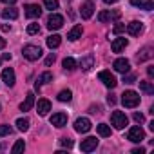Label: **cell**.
<instances>
[{
	"label": "cell",
	"mask_w": 154,
	"mask_h": 154,
	"mask_svg": "<svg viewBox=\"0 0 154 154\" xmlns=\"http://www.w3.org/2000/svg\"><path fill=\"white\" fill-rule=\"evenodd\" d=\"M122 103H123L125 107H129V109H134V107L140 103V94L134 93V91H125V93L122 94Z\"/></svg>",
	"instance_id": "obj_1"
},
{
	"label": "cell",
	"mask_w": 154,
	"mask_h": 154,
	"mask_svg": "<svg viewBox=\"0 0 154 154\" xmlns=\"http://www.w3.org/2000/svg\"><path fill=\"white\" fill-rule=\"evenodd\" d=\"M111 123L114 125V129H125L129 123V118L122 112V111H114L111 114Z\"/></svg>",
	"instance_id": "obj_2"
},
{
	"label": "cell",
	"mask_w": 154,
	"mask_h": 154,
	"mask_svg": "<svg viewBox=\"0 0 154 154\" xmlns=\"http://www.w3.org/2000/svg\"><path fill=\"white\" fill-rule=\"evenodd\" d=\"M22 54H24L27 60L35 62V60H38V58L42 56V49H40L38 45H26V47L22 49Z\"/></svg>",
	"instance_id": "obj_3"
},
{
	"label": "cell",
	"mask_w": 154,
	"mask_h": 154,
	"mask_svg": "<svg viewBox=\"0 0 154 154\" xmlns=\"http://www.w3.org/2000/svg\"><path fill=\"white\" fill-rule=\"evenodd\" d=\"M98 78H100V82L105 85V87H109V89H112V87H116V78H114V74L111 72V71H100V74H98Z\"/></svg>",
	"instance_id": "obj_4"
},
{
	"label": "cell",
	"mask_w": 154,
	"mask_h": 154,
	"mask_svg": "<svg viewBox=\"0 0 154 154\" xmlns=\"http://www.w3.org/2000/svg\"><path fill=\"white\" fill-rule=\"evenodd\" d=\"M127 140L132 141V143H140V141H143V140H145V132H143V129H141V127H131L129 132H127Z\"/></svg>",
	"instance_id": "obj_5"
},
{
	"label": "cell",
	"mask_w": 154,
	"mask_h": 154,
	"mask_svg": "<svg viewBox=\"0 0 154 154\" xmlns=\"http://www.w3.org/2000/svg\"><path fill=\"white\" fill-rule=\"evenodd\" d=\"M91 120L89 118H78L74 122V131L76 132H80V134H84V132H89L91 131Z\"/></svg>",
	"instance_id": "obj_6"
},
{
	"label": "cell",
	"mask_w": 154,
	"mask_h": 154,
	"mask_svg": "<svg viewBox=\"0 0 154 154\" xmlns=\"http://www.w3.org/2000/svg\"><path fill=\"white\" fill-rule=\"evenodd\" d=\"M63 26V17L58 15V13H53L49 18H47V27L53 31V29H60Z\"/></svg>",
	"instance_id": "obj_7"
},
{
	"label": "cell",
	"mask_w": 154,
	"mask_h": 154,
	"mask_svg": "<svg viewBox=\"0 0 154 154\" xmlns=\"http://www.w3.org/2000/svg\"><path fill=\"white\" fill-rule=\"evenodd\" d=\"M112 67H114V71H118V72L125 74V72H129V71H131V62H129L127 58H118V60H114Z\"/></svg>",
	"instance_id": "obj_8"
},
{
	"label": "cell",
	"mask_w": 154,
	"mask_h": 154,
	"mask_svg": "<svg viewBox=\"0 0 154 154\" xmlns=\"http://www.w3.org/2000/svg\"><path fill=\"white\" fill-rule=\"evenodd\" d=\"M2 82H4L8 87H13V85H15L17 78H15V71H13L11 67H6V69L2 71Z\"/></svg>",
	"instance_id": "obj_9"
},
{
	"label": "cell",
	"mask_w": 154,
	"mask_h": 154,
	"mask_svg": "<svg viewBox=\"0 0 154 154\" xmlns=\"http://www.w3.org/2000/svg\"><path fill=\"white\" fill-rule=\"evenodd\" d=\"M96 147H98V140H96L94 136H89V138L82 140V143H80V149H82L84 152H91V150H94Z\"/></svg>",
	"instance_id": "obj_10"
},
{
	"label": "cell",
	"mask_w": 154,
	"mask_h": 154,
	"mask_svg": "<svg viewBox=\"0 0 154 154\" xmlns=\"http://www.w3.org/2000/svg\"><path fill=\"white\" fill-rule=\"evenodd\" d=\"M51 125H54V127H58V129L65 127V125H67V114H65V112H56V114H53V116H51Z\"/></svg>",
	"instance_id": "obj_11"
},
{
	"label": "cell",
	"mask_w": 154,
	"mask_h": 154,
	"mask_svg": "<svg viewBox=\"0 0 154 154\" xmlns=\"http://www.w3.org/2000/svg\"><path fill=\"white\" fill-rule=\"evenodd\" d=\"M24 9H26V17L27 18H38L42 15V9H40L38 4H27Z\"/></svg>",
	"instance_id": "obj_12"
},
{
	"label": "cell",
	"mask_w": 154,
	"mask_h": 154,
	"mask_svg": "<svg viewBox=\"0 0 154 154\" xmlns=\"http://www.w3.org/2000/svg\"><path fill=\"white\" fill-rule=\"evenodd\" d=\"M49 82H53V74H51L49 71H45V72H42V74L38 76V80L35 82V89H36V91H40L42 84H49Z\"/></svg>",
	"instance_id": "obj_13"
},
{
	"label": "cell",
	"mask_w": 154,
	"mask_h": 154,
	"mask_svg": "<svg viewBox=\"0 0 154 154\" xmlns=\"http://www.w3.org/2000/svg\"><path fill=\"white\" fill-rule=\"evenodd\" d=\"M127 38H114L112 40V44H111V49H112V53H122L125 47H127Z\"/></svg>",
	"instance_id": "obj_14"
},
{
	"label": "cell",
	"mask_w": 154,
	"mask_h": 154,
	"mask_svg": "<svg viewBox=\"0 0 154 154\" xmlns=\"http://www.w3.org/2000/svg\"><path fill=\"white\" fill-rule=\"evenodd\" d=\"M152 56H154V49H152L150 45H147V47L140 49V53H138L136 60H138V62H145V60H149V58H152Z\"/></svg>",
	"instance_id": "obj_15"
},
{
	"label": "cell",
	"mask_w": 154,
	"mask_h": 154,
	"mask_svg": "<svg viewBox=\"0 0 154 154\" xmlns=\"http://www.w3.org/2000/svg\"><path fill=\"white\" fill-rule=\"evenodd\" d=\"M33 105H35V93H27L26 94V100L20 103V111H31L33 109Z\"/></svg>",
	"instance_id": "obj_16"
},
{
	"label": "cell",
	"mask_w": 154,
	"mask_h": 154,
	"mask_svg": "<svg viewBox=\"0 0 154 154\" xmlns=\"http://www.w3.org/2000/svg\"><path fill=\"white\" fill-rule=\"evenodd\" d=\"M131 4L134 8H140V9H145V11H150L154 8V2L152 0H131Z\"/></svg>",
	"instance_id": "obj_17"
},
{
	"label": "cell",
	"mask_w": 154,
	"mask_h": 154,
	"mask_svg": "<svg viewBox=\"0 0 154 154\" xmlns=\"http://www.w3.org/2000/svg\"><path fill=\"white\" fill-rule=\"evenodd\" d=\"M141 29H143V26H141V22H138V20L127 24V33L132 35V36H138V35L141 33Z\"/></svg>",
	"instance_id": "obj_18"
},
{
	"label": "cell",
	"mask_w": 154,
	"mask_h": 154,
	"mask_svg": "<svg viewBox=\"0 0 154 154\" xmlns=\"http://www.w3.org/2000/svg\"><path fill=\"white\" fill-rule=\"evenodd\" d=\"M82 33H84V29H82V26H74L69 33H67V38L71 40V42H76L78 38H82Z\"/></svg>",
	"instance_id": "obj_19"
},
{
	"label": "cell",
	"mask_w": 154,
	"mask_h": 154,
	"mask_svg": "<svg viewBox=\"0 0 154 154\" xmlns=\"http://www.w3.org/2000/svg\"><path fill=\"white\" fill-rule=\"evenodd\" d=\"M49 111H51V102L45 100V98L38 100V114H40V116H45Z\"/></svg>",
	"instance_id": "obj_20"
},
{
	"label": "cell",
	"mask_w": 154,
	"mask_h": 154,
	"mask_svg": "<svg viewBox=\"0 0 154 154\" xmlns=\"http://www.w3.org/2000/svg\"><path fill=\"white\" fill-rule=\"evenodd\" d=\"M93 11H94V6L91 4V2H85L84 6H82V9H80V15H82V18H91L93 17Z\"/></svg>",
	"instance_id": "obj_21"
},
{
	"label": "cell",
	"mask_w": 154,
	"mask_h": 154,
	"mask_svg": "<svg viewBox=\"0 0 154 154\" xmlns=\"http://www.w3.org/2000/svg\"><path fill=\"white\" fill-rule=\"evenodd\" d=\"M93 65H94V56H93V54H87V56H84V58L80 60V67H82V71H89Z\"/></svg>",
	"instance_id": "obj_22"
},
{
	"label": "cell",
	"mask_w": 154,
	"mask_h": 154,
	"mask_svg": "<svg viewBox=\"0 0 154 154\" xmlns=\"http://www.w3.org/2000/svg\"><path fill=\"white\" fill-rule=\"evenodd\" d=\"M2 18H6V20H15V18H18V9H17V8H6V9L2 11Z\"/></svg>",
	"instance_id": "obj_23"
},
{
	"label": "cell",
	"mask_w": 154,
	"mask_h": 154,
	"mask_svg": "<svg viewBox=\"0 0 154 154\" xmlns=\"http://www.w3.org/2000/svg\"><path fill=\"white\" fill-rule=\"evenodd\" d=\"M118 17H120L118 11H114V13H111V11H102V13L98 15V20H100V22H107V20H116Z\"/></svg>",
	"instance_id": "obj_24"
},
{
	"label": "cell",
	"mask_w": 154,
	"mask_h": 154,
	"mask_svg": "<svg viewBox=\"0 0 154 154\" xmlns=\"http://www.w3.org/2000/svg\"><path fill=\"white\" fill-rule=\"evenodd\" d=\"M60 42H62V36H60V35H51V36H47V47H51V49H56V47L60 45Z\"/></svg>",
	"instance_id": "obj_25"
},
{
	"label": "cell",
	"mask_w": 154,
	"mask_h": 154,
	"mask_svg": "<svg viewBox=\"0 0 154 154\" xmlns=\"http://www.w3.org/2000/svg\"><path fill=\"white\" fill-rule=\"evenodd\" d=\"M63 69H65V71H74V69H76V62H74V58H71V56L63 58Z\"/></svg>",
	"instance_id": "obj_26"
},
{
	"label": "cell",
	"mask_w": 154,
	"mask_h": 154,
	"mask_svg": "<svg viewBox=\"0 0 154 154\" xmlns=\"http://www.w3.org/2000/svg\"><path fill=\"white\" fill-rule=\"evenodd\" d=\"M140 89L147 94H154V85L150 82H140Z\"/></svg>",
	"instance_id": "obj_27"
},
{
	"label": "cell",
	"mask_w": 154,
	"mask_h": 154,
	"mask_svg": "<svg viewBox=\"0 0 154 154\" xmlns=\"http://www.w3.org/2000/svg\"><path fill=\"white\" fill-rule=\"evenodd\" d=\"M29 123H31V122H29L27 118H18V120H17V127H18V131H24V132L29 129Z\"/></svg>",
	"instance_id": "obj_28"
},
{
	"label": "cell",
	"mask_w": 154,
	"mask_h": 154,
	"mask_svg": "<svg viewBox=\"0 0 154 154\" xmlns=\"http://www.w3.org/2000/svg\"><path fill=\"white\" fill-rule=\"evenodd\" d=\"M98 134L103 136V138L111 136V127H109L107 123H100V125H98Z\"/></svg>",
	"instance_id": "obj_29"
},
{
	"label": "cell",
	"mask_w": 154,
	"mask_h": 154,
	"mask_svg": "<svg viewBox=\"0 0 154 154\" xmlns=\"http://www.w3.org/2000/svg\"><path fill=\"white\" fill-rule=\"evenodd\" d=\"M71 98H72V93H71L69 89L60 91V94H58V100H60V102H71Z\"/></svg>",
	"instance_id": "obj_30"
},
{
	"label": "cell",
	"mask_w": 154,
	"mask_h": 154,
	"mask_svg": "<svg viewBox=\"0 0 154 154\" xmlns=\"http://www.w3.org/2000/svg\"><path fill=\"white\" fill-rule=\"evenodd\" d=\"M24 149H26V143H24V140H18V141H17V143L13 145L11 152H13V154H18V152H22Z\"/></svg>",
	"instance_id": "obj_31"
},
{
	"label": "cell",
	"mask_w": 154,
	"mask_h": 154,
	"mask_svg": "<svg viewBox=\"0 0 154 154\" xmlns=\"http://www.w3.org/2000/svg\"><path fill=\"white\" fill-rule=\"evenodd\" d=\"M44 6L49 11H54V9H58V0H44Z\"/></svg>",
	"instance_id": "obj_32"
},
{
	"label": "cell",
	"mask_w": 154,
	"mask_h": 154,
	"mask_svg": "<svg viewBox=\"0 0 154 154\" xmlns=\"http://www.w3.org/2000/svg\"><path fill=\"white\" fill-rule=\"evenodd\" d=\"M11 132H13V129L9 125H0V138H2V136H9Z\"/></svg>",
	"instance_id": "obj_33"
},
{
	"label": "cell",
	"mask_w": 154,
	"mask_h": 154,
	"mask_svg": "<svg viewBox=\"0 0 154 154\" xmlns=\"http://www.w3.org/2000/svg\"><path fill=\"white\" fill-rule=\"evenodd\" d=\"M27 33H29V35L40 33V26H38V24H29V26H27Z\"/></svg>",
	"instance_id": "obj_34"
},
{
	"label": "cell",
	"mask_w": 154,
	"mask_h": 154,
	"mask_svg": "<svg viewBox=\"0 0 154 154\" xmlns=\"http://www.w3.org/2000/svg\"><path fill=\"white\" fill-rule=\"evenodd\" d=\"M123 82H125V84H134V82H136V76L125 72V74H123Z\"/></svg>",
	"instance_id": "obj_35"
},
{
	"label": "cell",
	"mask_w": 154,
	"mask_h": 154,
	"mask_svg": "<svg viewBox=\"0 0 154 154\" xmlns=\"http://www.w3.org/2000/svg\"><path fill=\"white\" fill-rule=\"evenodd\" d=\"M132 118H134L138 123H143V122H145V116H143L141 112H134V116H132Z\"/></svg>",
	"instance_id": "obj_36"
},
{
	"label": "cell",
	"mask_w": 154,
	"mask_h": 154,
	"mask_svg": "<svg viewBox=\"0 0 154 154\" xmlns=\"http://www.w3.org/2000/svg\"><path fill=\"white\" fill-rule=\"evenodd\" d=\"M62 145L67 147V149H71V147H72V140H71V138H62Z\"/></svg>",
	"instance_id": "obj_37"
},
{
	"label": "cell",
	"mask_w": 154,
	"mask_h": 154,
	"mask_svg": "<svg viewBox=\"0 0 154 154\" xmlns=\"http://www.w3.org/2000/svg\"><path fill=\"white\" fill-rule=\"evenodd\" d=\"M107 103H109V105H114V103H116V96H114V94H109V96H107Z\"/></svg>",
	"instance_id": "obj_38"
},
{
	"label": "cell",
	"mask_w": 154,
	"mask_h": 154,
	"mask_svg": "<svg viewBox=\"0 0 154 154\" xmlns=\"http://www.w3.org/2000/svg\"><path fill=\"white\" fill-rule=\"evenodd\" d=\"M51 63H54V54H49L45 58V65H51Z\"/></svg>",
	"instance_id": "obj_39"
},
{
	"label": "cell",
	"mask_w": 154,
	"mask_h": 154,
	"mask_svg": "<svg viewBox=\"0 0 154 154\" xmlns=\"http://www.w3.org/2000/svg\"><path fill=\"white\" fill-rule=\"evenodd\" d=\"M122 31H123V26H122V24H116V26H114V33L118 35V33H122Z\"/></svg>",
	"instance_id": "obj_40"
},
{
	"label": "cell",
	"mask_w": 154,
	"mask_h": 154,
	"mask_svg": "<svg viewBox=\"0 0 154 154\" xmlns=\"http://www.w3.org/2000/svg\"><path fill=\"white\" fill-rule=\"evenodd\" d=\"M147 74L150 76V78L154 76V67H152V65H149V67H147Z\"/></svg>",
	"instance_id": "obj_41"
},
{
	"label": "cell",
	"mask_w": 154,
	"mask_h": 154,
	"mask_svg": "<svg viewBox=\"0 0 154 154\" xmlns=\"http://www.w3.org/2000/svg\"><path fill=\"white\" fill-rule=\"evenodd\" d=\"M143 152H145V149H141V147L140 149H132V154H143Z\"/></svg>",
	"instance_id": "obj_42"
},
{
	"label": "cell",
	"mask_w": 154,
	"mask_h": 154,
	"mask_svg": "<svg viewBox=\"0 0 154 154\" xmlns=\"http://www.w3.org/2000/svg\"><path fill=\"white\" fill-rule=\"evenodd\" d=\"M4 47H6V40L0 36V49H4Z\"/></svg>",
	"instance_id": "obj_43"
},
{
	"label": "cell",
	"mask_w": 154,
	"mask_h": 154,
	"mask_svg": "<svg viewBox=\"0 0 154 154\" xmlns=\"http://www.w3.org/2000/svg\"><path fill=\"white\" fill-rule=\"evenodd\" d=\"M2 2H4V4H8V6H9V4H15V2H17V0H2Z\"/></svg>",
	"instance_id": "obj_44"
},
{
	"label": "cell",
	"mask_w": 154,
	"mask_h": 154,
	"mask_svg": "<svg viewBox=\"0 0 154 154\" xmlns=\"http://www.w3.org/2000/svg\"><path fill=\"white\" fill-rule=\"evenodd\" d=\"M103 2H105V4H114L116 0H103Z\"/></svg>",
	"instance_id": "obj_45"
},
{
	"label": "cell",
	"mask_w": 154,
	"mask_h": 154,
	"mask_svg": "<svg viewBox=\"0 0 154 154\" xmlns=\"http://www.w3.org/2000/svg\"><path fill=\"white\" fill-rule=\"evenodd\" d=\"M0 109H2V105H0Z\"/></svg>",
	"instance_id": "obj_46"
}]
</instances>
